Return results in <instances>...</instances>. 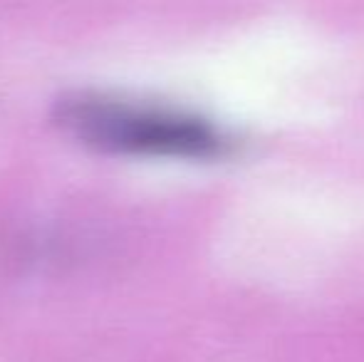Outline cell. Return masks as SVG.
<instances>
[{"mask_svg": "<svg viewBox=\"0 0 364 362\" xmlns=\"http://www.w3.org/2000/svg\"><path fill=\"white\" fill-rule=\"evenodd\" d=\"M55 122L80 144L105 154L216 159L230 147L228 137L198 115L92 92L63 97Z\"/></svg>", "mask_w": 364, "mask_h": 362, "instance_id": "cell-1", "label": "cell"}]
</instances>
